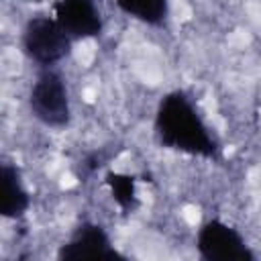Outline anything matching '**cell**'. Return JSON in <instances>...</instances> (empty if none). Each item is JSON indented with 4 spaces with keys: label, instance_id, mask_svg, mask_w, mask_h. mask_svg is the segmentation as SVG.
I'll return each mask as SVG.
<instances>
[{
    "label": "cell",
    "instance_id": "1",
    "mask_svg": "<svg viewBox=\"0 0 261 261\" xmlns=\"http://www.w3.org/2000/svg\"><path fill=\"white\" fill-rule=\"evenodd\" d=\"M155 135L161 147L186 155L216 159L220 153L218 141L212 137L194 102L181 90H173L159 100L155 112Z\"/></svg>",
    "mask_w": 261,
    "mask_h": 261
},
{
    "label": "cell",
    "instance_id": "2",
    "mask_svg": "<svg viewBox=\"0 0 261 261\" xmlns=\"http://www.w3.org/2000/svg\"><path fill=\"white\" fill-rule=\"evenodd\" d=\"M31 114L49 128H65L71 120V106L67 84L53 67H43L29 92Z\"/></svg>",
    "mask_w": 261,
    "mask_h": 261
},
{
    "label": "cell",
    "instance_id": "3",
    "mask_svg": "<svg viewBox=\"0 0 261 261\" xmlns=\"http://www.w3.org/2000/svg\"><path fill=\"white\" fill-rule=\"evenodd\" d=\"M71 41L53 16L35 14L22 29V51L41 69L63 61L71 53Z\"/></svg>",
    "mask_w": 261,
    "mask_h": 261
},
{
    "label": "cell",
    "instance_id": "4",
    "mask_svg": "<svg viewBox=\"0 0 261 261\" xmlns=\"http://www.w3.org/2000/svg\"><path fill=\"white\" fill-rule=\"evenodd\" d=\"M198 255L206 261H255L243 234L222 220H208L196 234Z\"/></svg>",
    "mask_w": 261,
    "mask_h": 261
},
{
    "label": "cell",
    "instance_id": "5",
    "mask_svg": "<svg viewBox=\"0 0 261 261\" xmlns=\"http://www.w3.org/2000/svg\"><path fill=\"white\" fill-rule=\"evenodd\" d=\"M57 259L61 261H86V259H122V255L110 243L108 232L96 222H82L71 237L59 247Z\"/></svg>",
    "mask_w": 261,
    "mask_h": 261
},
{
    "label": "cell",
    "instance_id": "6",
    "mask_svg": "<svg viewBox=\"0 0 261 261\" xmlns=\"http://www.w3.org/2000/svg\"><path fill=\"white\" fill-rule=\"evenodd\" d=\"M53 18L73 41L100 37L104 29L94 0H55Z\"/></svg>",
    "mask_w": 261,
    "mask_h": 261
},
{
    "label": "cell",
    "instance_id": "7",
    "mask_svg": "<svg viewBox=\"0 0 261 261\" xmlns=\"http://www.w3.org/2000/svg\"><path fill=\"white\" fill-rule=\"evenodd\" d=\"M2 177V196H0V214L4 218H20L31 206V196L22 184L20 169L10 161L0 165Z\"/></svg>",
    "mask_w": 261,
    "mask_h": 261
},
{
    "label": "cell",
    "instance_id": "8",
    "mask_svg": "<svg viewBox=\"0 0 261 261\" xmlns=\"http://www.w3.org/2000/svg\"><path fill=\"white\" fill-rule=\"evenodd\" d=\"M114 4L128 16L149 24L161 27L169 14V0H114Z\"/></svg>",
    "mask_w": 261,
    "mask_h": 261
},
{
    "label": "cell",
    "instance_id": "9",
    "mask_svg": "<svg viewBox=\"0 0 261 261\" xmlns=\"http://www.w3.org/2000/svg\"><path fill=\"white\" fill-rule=\"evenodd\" d=\"M106 186L110 190L112 200L122 212H133L139 206V194H137V175L122 173V171H108L106 173Z\"/></svg>",
    "mask_w": 261,
    "mask_h": 261
},
{
    "label": "cell",
    "instance_id": "10",
    "mask_svg": "<svg viewBox=\"0 0 261 261\" xmlns=\"http://www.w3.org/2000/svg\"><path fill=\"white\" fill-rule=\"evenodd\" d=\"M106 157H104V151H90L88 155H84L75 167V177L80 181H88V177H92L102 165H104Z\"/></svg>",
    "mask_w": 261,
    "mask_h": 261
}]
</instances>
